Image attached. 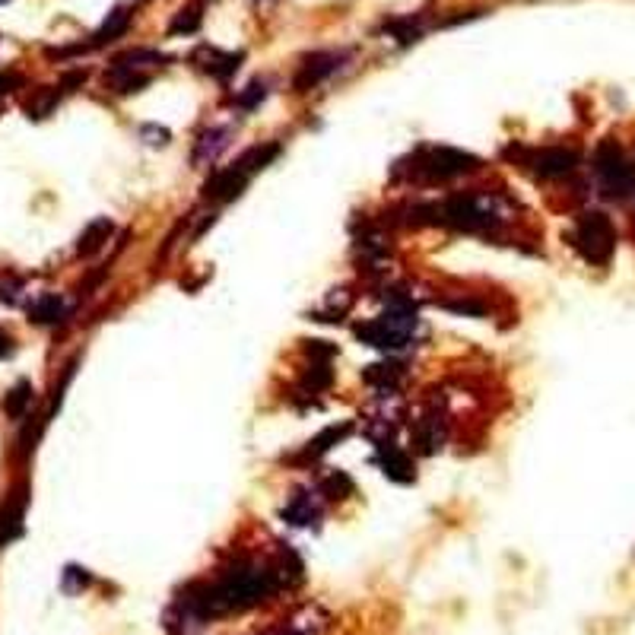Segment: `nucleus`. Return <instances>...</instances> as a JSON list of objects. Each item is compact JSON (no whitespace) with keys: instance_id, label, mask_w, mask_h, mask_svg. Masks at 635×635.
<instances>
[{"instance_id":"nucleus-1","label":"nucleus","mask_w":635,"mask_h":635,"mask_svg":"<svg viewBox=\"0 0 635 635\" xmlns=\"http://www.w3.org/2000/svg\"><path fill=\"white\" fill-rule=\"evenodd\" d=\"M505 219L508 213L503 210V200L483 191H464L445 197L442 204L410 206V223L448 226V229L467 232V236H496L505 226Z\"/></svg>"},{"instance_id":"nucleus-2","label":"nucleus","mask_w":635,"mask_h":635,"mask_svg":"<svg viewBox=\"0 0 635 635\" xmlns=\"http://www.w3.org/2000/svg\"><path fill=\"white\" fill-rule=\"evenodd\" d=\"M419 327V315L417 309H400V305H387L378 318L365 321V324H356V337L363 344L376 346V350L385 353H400L413 344Z\"/></svg>"},{"instance_id":"nucleus-3","label":"nucleus","mask_w":635,"mask_h":635,"mask_svg":"<svg viewBox=\"0 0 635 635\" xmlns=\"http://www.w3.org/2000/svg\"><path fill=\"white\" fill-rule=\"evenodd\" d=\"M480 165L483 163L473 153L454 150V146H419L413 153V165H407V175L413 182H451L477 172Z\"/></svg>"},{"instance_id":"nucleus-4","label":"nucleus","mask_w":635,"mask_h":635,"mask_svg":"<svg viewBox=\"0 0 635 635\" xmlns=\"http://www.w3.org/2000/svg\"><path fill=\"white\" fill-rule=\"evenodd\" d=\"M594 178L604 197L630 200L635 194V163L623 153L617 140H600L594 150Z\"/></svg>"},{"instance_id":"nucleus-5","label":"nucleus","mask_w":635,"mask_h":635,"mask_svg":"<svg viewBox=\"0 0 635 635\" xmlns=\"http://www.w3.org/2000/svg\"><path fill=\"white\" fill-rule=\"evenodd\" d=\"M572 245L587 264H594V267L610 264L613 251H617V229H613L610 217L600 210L581 213L572 232Z\"/></svg>"},{"instance_id":"nucleus-6","label":"nucleus","mask_w":635,"mask_h":635,"mask_svg":"<svg viewBox=\"0 0 635 635\" xmlns=\"http://www.w3.org/2000/svg\"><path fill=\"white\" fill-rule=\"evenodd\" d=\"M524 165L534 172L537 178H566L578 169V153L566 150V146H544V150H531L524 156Z\"/></svg>"},{"instance_id":"nucleus-7","label":"nucleus","mask_w":635,"mask_h":635,"mask_svg":"<svg viewBox=\"0 0 635 635\" xmlns=\"http://www.w3.org/2000/svg\"><path fill=\"white\" fill-rule=\"evenodd\" d=\"M344 51H312L309 58H302L296 77H292V90L296 92H309L315 90L318 83H324L331 73H337V67L344 64Z\"/></svg>"},{"instance_id":"nucleus-8","label":"nucleus","mask_w":635,"mask_h":635,"mask_svg":"<svg viewBox=\"0 0 635 635\" xmlns=\"http://www.w3.org/2000/svg\"><path fill=\"white\" fill-rule=\"evenodd\" d=\"M251 182V175H249V169H245L242 163H232V165H226V169H217L213 172L210 178L204 182V188H200V194H204L206 200H232V197H238V194L245 191V185Z\"/></svg>"},{"instance_id":"nucleus-9","label":"nucleus","mask_w":635,"mask_h":635,"mask_svg":"<svg viewBox=\"0 0 635 635\" xmlns=\"http://www.w3.org/2000/svg\"><path fill=\"white\" fill-rule=\"evenodd\" d=\"M324 514V496L321 490H309V486H299L290 496V503L283 505V521L292 527H312Z\"/></svg>"},{"instance_id":"nucleus-10","label":"nucleus","mask_w":635,"mask_h":635,"mask_svg":"<svg viewBox=\"0 0 635 635\" xmlns=\"http://www.w3.org/2000/svg\"><path fill=\"white\" fill-rule=\"evenodd\" d=\"M242 58H245L242 51H219V48H210V45H200L191 55V64L197 67V70L217 77L219 83H229V79L236 77L238 67H242Z\"/></svg>"},{"instance_id":"nucleus-11","label":"nucleus","mask_w":635,"mask_h":635,"mask_svg":"<svg viewBox=\"0 0 635 635\" xmlns=\"http://www.w3.org/2000/svg\"><path fill=\"white\" fill-rule=\"evenodd\" d=\"M232 143V127H206L197 140H194V150H191V165L194 169H206L213 165Z\"/></svg>"},{"instance_id":"nucleus-12","label":"nucleus","mask_w":635,"mask_h":635,"mask_svg":"<svg viewBox=\"0 0 635 635\" xmlns=\"http://www.w3.org/2000/svg\"><path fill=\"white\" fill-rule=\"evenodd\" d=\"M376 445H378V467L385 471V477H391L394 483H410V480L417 477V471H413V458L394 442V439H387V442H376Z\"/></svg>"},{"instance_id":"nucleus-13","label":"nucleus","mask_w":635,"mask_h":635,"mask_svg":"<svg viewBox=\"0 0 635 635\" xmlns=\"http://www.w3.org/2000/svg\"><path fill=\"white\" fill-rule=\"evenodd\" d=\"M445 442V413L429 410L423 419H417V429H413V448L419 454H436Z\"/></svg>"},{"instance_id":"nucleus-14","label":"nucleus","mask_w":635,"mask_h":635,"mask_svg":"<svg viewBox=\"0 0 635 635\" xmlns=\"http://www.w3.org/2000/svg\"><path fill=\"white\" fill-rule=\"evenodd\" d=\"M353 432V423H340V426H327V429H321L315 439H312L309 445L302 448L299 454H292V464H309V460H318L324 458L327 451H331L333 445H340L346 436Z\"/></svg>"},{"instance_id":"nucleus-15","label":"nucleus","mask_w":635,"mask_h":635,"mask_svg":"<svg viewBox=\"0 0 635 635\" xmlns=\"http://www.w3.org/2000/svg\"><path fill=\"white\" fill-rule=\"evenodd\" d=\"M204 623H206V619L200 617L194 607L185 604L182 598H178L163 617V626H165V632H169V635H200V632H204Z\"/></svg>"},{"instance_id":"nucleus-16","label":"nucleus","mask_w":635,"mask_h":635,"mask_svg":"<svg viewBox=\"0 0 635 635\" xmlns=\"http://www.w3.org/2000/svg\"><path fill=\"white\" fill-rule=\"evenodd\" d=\"M23 518H26V496L23 492H13V496L0 505V550L23 534Z\"/></svg>"},{"instance_id":"nucleus-17","label":"nucleus","mask_w":635,"mask_h":635,"mask_svg":"<svg viewBox=\"0 0 635 635\" xmlns=\"http://www.w3.org/2000/svg\"><path fill=\"white\" fill-rule=\"evenodd\" d=\"M131 19H133V10L131 6H115V10L105 16V23L96 29V36H92L90 48H102V45H111L118 42V38L124 36L127 29H131Z\"/></svg>"},{"instance_id":"nucleus-18","label":"nucleus","mask_w":635,"mask_h":635,"mask_svg":"<svg viewBox=\"0 0 635 635\" xmlns=\"http://www.w3.org/2000/svg\"><path fill=\"white\" fill-rule=\"evenodd\" d=\"M67 315H70V309H67L64 296H58V292H42L29 305V321H36V324H61V321H67Z\"/></svg>"},{"instance_id":"nucleus-19","label":"nucleus","mask_w":635,"mask_h":635,"mask_svg":"<svg viewBox=\"0 0 635 635\" xmlns=\"http://www.w3.org/2000/svg\"><path fill=\"white\" fill-rule=\"evenodd\" d=\"M400 378H404V365L394 363V359L372 363V365H365V369H363V381H365V385H372L381 394H394V387H397Z\"/></svg>"},{"instance_id":"nucleus-20","label":"nucleus","mask_w":635,"mask_h":635,"mask_svg":"<svg viewBox=\"0 0 635 635\" xmlns=\"http://www.w3.org/2000/svg\"><path fill=\"white\" fill-rule=\"evenodd\" d=\"M105 86H109L111 92H118V96H131V92H140L143 86H150V73L131 70V67H109Z\"/></svg>"},{"instance_id":"nucleus-21","label":"nucleus","mask_w":635,"mask_h":635,"mask_svg":"<svg viewBox=\"0 0 635 635\" xmlns=\"http://www.w3.org/2000/svg\"><path fill=\"white\" fill-rule=\"evenodd\" d=\"M111 232H115V226H111V219H109V217L92 219V223L83 229V236H79V242H77V254H79V258H92V254H96V251H102V245L111 238Z\"/></svg>"},{"instance_id":"nucleus-22","label":"nucleus","mask_w":635,"mask_h":635,"mask_svg":"<svg viewBox=\"0 0 635 635\" xmlns=\"http://www.w3.org/2000/svg\"><path fill=\"white\" fill-rule=\"evenodd\" d=\"M165 61H169V55H163V51H156V48H131V51H124V55H118L115 61H111V67H131V70L150 73V67H163Z\"/></svg>"},{"instance_id":"nucleus-23","label":"nucleus","mask_w":635,"mask_h":635,"mask_svg":"<svg viewBox=\"0 0 635 635\" xmlns=\"http://www.w3.org/2000/svg\"><path fill=\"white\" fill-rule=\"evenodd\" d=\"M32 407V385L29 381H16V385L6 391V397H4V413L10 419H23L26 417V410Z\"/></svg>"},{"instance_id":"nucleus-24","label":"nucleus","mask_w":635,"mask_h":635,"mask_svg":"<svg viewBox=\"0 0 635 635\" xmlns=\"http://www.w3.org/2000/svg\"><path fill=\"white\" fill-rule=\"evenodd\" d=\"M277 156H280V143H258V146H251V150H245L242 156H238V163L249 169V175H254V172L267 169Z\"/></svg>"},{"instance_id":"nucleus-25","label":"nucleus","mask_w":635,"mask_h":635,"mask_svg":"<svg viewBox=\"0 0 635 635\" xmlns=\"http://www.w3.org/2000/svg\"><path fill=\"white\" fill-rule=\"evenodd\" d=\"M204 23V13H200V4H188L175 13V19L169 23V36H194Z\"/></svg>"},{"instance_id":"nucleus-26","label":"nucleus","mask_w":635,"mask_h":635,"mask_svg":"<svg viewBox=\"0 0 635 635\" xmlns=\"http://www.w3.org/2000/svg\"><path fill=\"white\" fill-rule=\"evenodd\" d=\"M385 29L391 32L394 38H397L400 45H410L417 42L419 36H423V16H400V19H391V23H385Z\"/></svg>"},{"instance_id":"nucleus-27","label":"nucleus","mask_w":635,"mask_h":635,"mask_svg":"<svg viewBox=\"0 0 635 635\" xmlns=\"http://www.w3.org/2000/svg\"><path fill=\"white\" fill-rule=\"evenodd\" d=\"M290 623L296 626L299 632H305V635H318L327 626V613L321 610V607L312 604V607H302V610H299Z\"/></svg>"},{"instance_id":"nucleus-28","label":"nucleus","mask_w":635,"mask_h":635,"mask_svg":"<svg viewBox=\"0 0 635 635\" xmlns=\"http://www.w3.org/2000/svg\"><path fill=\"white\" fill-rule=\"evenodd\" d=\"M318 490L324 499H346V496H353V480L346 477L344 471H331L324 480H321Z\"/></svg>"},{"instance_id":"nucleus-29","label":"nucleus","mask_w":635,"mask_h":635,"mask_svg":"<svg viewBox=\"0 0 635 635\" xmlns=\"http://www.w3.org/2000/svg\"><path fill=\"white\" fill-rule=\"evenodd\" d=\"M55 105H58V90H38L36 96L26 102V115L29 118H48L51 111H55Z\"/></svg>"},{"instance_id":"nucleus-30","label":"nucleus","mask_w":635,"mask_h":635,"mask_svg":"<svg viewBox=\"0 0 635 635\" xmlns=\"http://www.w3.org/2000/svg\"><path fill=\"white\" fill-rule=\"evenodd\" d=\"M331 381H333V372L327 369V363H312L309 369H305V376H302L305 391H312V394L327 391V387H331Z\"/></svg>"},{"instance_id":"nucleus-31","label":"nucleus","mask_w":635,"mask_h":635,"mask_svg":"<svg viewBox=\"0 0 635 635\" xmlns=\"http://www.w3.org/2000/svg\"><path fill=\"white\" fill-rule=\"evenodd\" d=\"M264 99H267V83H264V79H251V83L236 96V105L242 111H254L260 102H264Z\"/></svg>"},{"instance_id":"nucleus-32","label":"nucleus","mask_w":635,"mask_h":635,"mask_svg":"<svg viewBox=\"0 0 635 635\" xmlns=\"http://www.w3.org/2000/svg\"><path fill=\"white\" fill-rule=\"evenodd\" d=\"M90 581H92V575L86 569H79V566H67L61 587H64V594H79L83 587H90Z\"/></svg>"},{"instance_id":"nucleus-33","label":"nucleus","mask_w":635,"mask_h":635,"mask_svg":"<svg viewBox=\"0 0 635 635\" xmlns=\"http://www.w3.org/2000/svg\"><path fill=\"white\" fill-rule=\"evenodd\" d=\"M442 309L454 312V315H477L480 318L486 312V305L477 302V299H458V302H454V299H445Z\"/></svg>"},{"instance_id":"nucleus-34","label":"nucleus","mask_w":635,"mask_h":635,"mask_svg":"<svg viewBox=\"0 0 635 635\" xmlns=\"http://www.w3.org/2000/svg\"><path fill=\"white\" fill-rule=\"evenodd\" d=\"M140 137H150L146 143L150 146H165L172 140V133L165 131V127H156V124H143L140 127Z\"/></svg>"},{"instance_id":"nucleus-35","label":"nucleus","mask_w":635,"mask_h":635,"mask_svg":"<svg viewBox=\"0 0 635 635\" xmlns=\"http://www.w3.org/2000/svg\"><path fill=\"white\" fill-rule=\"evenodd\" d=\"M19 290H23L19 280H4V283H0V302H16Z\"/></svg>"},{"instance_id":"nucleus-36","label":"nucleus","mask_w":635,"mask_h":635,"mask_svg":"<svg viewBox=\"0 0 635 635\" xmlns=\"http://www.w3.org/2000/svg\"><path fill=\"white\" fill-rule=\"evenodd\" d=\"M327 340H312L309 346H305V350H309V356L315 359V356H321V359H331L333 353H337V346H324Z\"/></svg>"},{"instance_id":"nucleus-37","label":"nucleus","mask_w":635,"mask_h":635,"mask_svg":"<svg viewBox=\"0 0 635 635\" xmlns=\"http://www.w3.org/2000/svg\"><path fill=\"white\" fill-rule=\"evenodd\" d=\"M86 83V70H70V73H64L61 77V90H77V86H83Z\"/></svg>"},{"instance_id":"nucleus-38","label":"nucleus","mask_w":635,"mask_h":635,"mask_svg":"<svg viewBox=\"0 0 635 635\" xmlns=\"http://www.w3.org/2000/svg\"><path fill=\"white\" fill-rule=\"evenodd\" d=\"M19 86H23V77H19V73H0V96L19 90Z\"/></svg>"},{"instance_id":"nucleus-39","label":"nucleus","mask_w":635,"mask_h":635,"mask_svg":"<svg viewBox=\"0 0 635 635\" xmlns=\"http://www.w3.org/2000/svg\"><path fill=\"white\" fill-rule=\"evenodd\" d=\"M264 635H305V632H299L296 626L290 623V619H283L280 626H270V630H267Z\"/></svg>"},{"instance_id":"nucleus-40","label":"nucleus","mask_w":635,"mask_h":635,"mask_svg":"<svg viewBox=\"0 0 635 635\" xmlns=\"http://www.w3.org/2000/svg\"><path fill=\"white\" fill-rule=\"evenodd\" d=\"M13 350H16V344H13V337L6 331H0V359L13 356Z\"/></svg>"},{"instance_id":"nucleus-41","label":"nucleus","mask_w":635,"mask_h":635,"mask_svg":"<svg viewBox=\"0 0 635 635\" xmlns=\"http://www.w3.org/2000/svg\"><path fill=\"white\" fill-rule=\"evenodd\" d=\"M0 4H6V0H0Z\"/></svg>"}]
</instances>
